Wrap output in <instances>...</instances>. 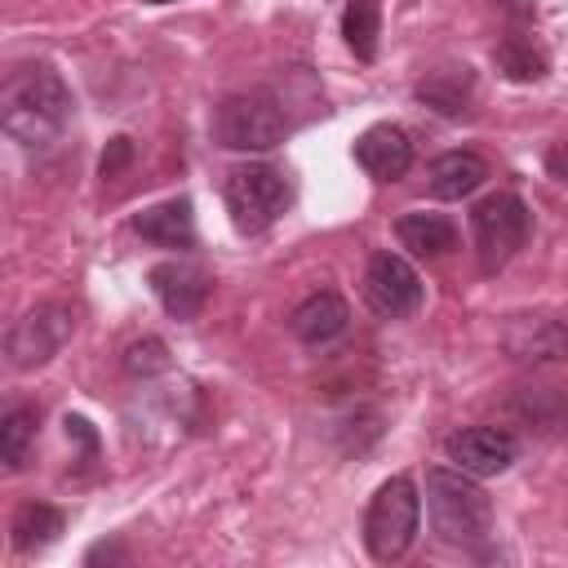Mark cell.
Instances as JSON below:
<instances>
[{"mask_svg":"<svg viewBox=\"0 0 568 568\" xmlns=\"http://www.w3.org/2000/svg\"><path fill=\"white\" fill-rule=\"evenodd\" d=\"M71 328H75L71 306L44 302V306L27 311V315L4 333V355H9L13 368H40V364H49V359L67 346Z\"/></svg>","mask_w":568,"mask_h":568,"instance_id":"obj_7","label":"cell"},{"mask_svg":"<svg viewBox=\"0 0 568 568\" xmlns=\"http://www.w3.org/2000/svg\"><path fill=\"white\" fill-rule=\"evenodd\" d=\"M426 510L430 528L453 546H479L493 532V497L457 466L426 470Z\"/></svg>","mask_w":568,"mask_h":568,"instance_id":"obj_2","label":"cell"},{"mask_svg":"<svg viewBox=\"0 0 568 568\" xmlns=\"http://www.w3.org/2000/svg\"><path fill=\"white\" fill-rule=\"evenodd\" d=\"M364 302L382 320H408L422 306V275L399 253H373L364 271Z\"/></svg>","mask_w":568,"mask_h":568,"instance_id":"obj_8","label":"cell"},{"mask_svg":"<svg viewBox=\"0 0 568 568\" xmlns=\"http://www.w3.org/2000/svg\"><path fill=\"white\" fill-rule=\"evenodd\" d=\"M501 346L524 364H546L568 351V328L546 315H515L501 333Z\"/></svg>","mask_w":568,"mask_h":568,"instance_id":"obj_12","label":"cell"},{"mask_svg":"<svg viewBox=\"0 0 568 568\" xmlns=\"http://www.w3.org/2000/svg\"><path fill=\"white\" fill-rule=\"evenodd\" d=\"M546 169L559 178V182H568V142H559V146H550V155H546Z\"/></svg>","mask_w":568,"mask_h":568,"instance_id":"obj_26","label":"cell"},{"mask_svg":"<svg viewBox=\"0 0 568 568\" xmlns=\"http://www.w3.org/2000/svg\"><path fill=\"white\" fill-rule=\"evenodd\" d=\"M129 155H133V142H129V138H111V146H106V155H102V178H115Z\"/></svg>","mask_w":568,"mask_h":568,"instance_id":"obj_23","label":"cell"},{"mask_svg":"<svg viewBox=\"0 0 568 568\" xmlns=\"http://www.w3.org/2000/svg\"><path fill=\"white\" fill-rule=\"evenodd\" d=\"M351 155H355V164H359L368 178H377V182H399V178L413 169V142H408V133H404L399 124H390V120L368 124V129L355 138Z\"/></svg>","mask_w":568,"mask_h":568,"instance_id":"obj_11","label":"cell"},{"mask_svg":"<svg viewBox=\"0 0 568 568\" xmlns=\"http://www.w3.org/2000/svg\"><path fill=\"white\" fill-rule=\"evenodd\" d=\"M470 93H475V71L466 62L426 71V80L417 84V102H426L439 115H462L470 106Z\"/></svg>","mask_w":568,"mask_h":568,"instance_id":"obj_16","label":"cell"},{"mask_svg":"<svg viewBox=\"0 0 568 568\" xmlns=\"http://www.w3.org/2000/svg\"><path fill=\"white\" fill-rule=\"evenodd\" d=\"M444 453L457 470L484 479V475H501L510 470V462L519 457V439L501 426H462L444 439Z\"/></svg>","mask_w":568,"mask_h":568,"instance_id":"obj_9","label":"cell"},{"mask_svg":"<svg viewBox=\"0 0 568 568\" xmlns=\"http://www.w3.org/2000/svg\"><path fill=\"white\" fill-rule=\"evenodd\" d=\"M493 62H497V71L506 75V80H515V84H532V80H541L546 75V53L528 40V36H506L497 49H493Z\"/></svg>","mask_w":568,"mask_h":568,"instance_id":"obj_21","label":"cell"},{"mask_svg":"<svg viewBox=\"0 0 568 568\" xmlns=\"http://www.w3.org/2000/svg\"><path fill=\"white\" fill-rule=\"evenodd\" d=\"M133 231L160 248H191L195 244V209L186 195H173V200H160L151 209H142L133 217Z\"/></svg>","mask_w":568,"mask_h":568,"instance_id":"obj_14","label":"cell"},{"mask_svg":"<svg viewBox=\"0 0 568 568\" xmlns=\"http://www.w3.org/2000/svg\"><path fill=\"white\" fill-rule=\"evenodd\" d=\"M488 182V160L475 151H448L430 164V195L435 200H466Z\"/></svg>","mask_w":568,"mask_h":568,"instance_id":"obj_15","label":"cell"},{"mask_svg":"<svg viewBox=\"0 0 568 568\" xmlns=\"http://www.w3.org/2000/svg\"><path fill=\"white\" fill-rule=\"evenodd\" d=\"M395 235L399 244L413 253V257H444L457 248V226L444 217V213H404L395 222Z\"/></svg>","mask_w":568,"mask_h":568,"instance_id":"obj_17","label":"cell"},{"mask_svg":"<svg viewBox=\"0 0 568 568\" xmlns=\"http://www.w3.org/2000/svg\"><path fill=\"white\" fill-rule=\"evenodd\" d=\"M71 89L62 84V75L49 62H31L18 67L4 89H0V124L13 142L22 146H44L53 142L67 120H71Z\"/></svg>","mask_w":568,"mask_h":568,"instance_id":"obj_1","label":"cell"},{"mask_svg":"<svg viewBox=\"0 0 568 568\" xmlns=\"http://www.w3.org/2000/svg\"><path fill=\"white\" fill-rule=\"evenodd\" d=\"M346 324H351V311H346V302H342L333 288L311 293V297H306V302H297V306H293V315H288L293 337H297V342H306V346H328L333 337H342V333H346Z\"/></svg>","mask_w":568,"mask_h":568,"instance_id":"obj_13","label":"cell"},{"mask_svg":"<svg viewBox=\"0 0 568 568\" xmlns=\"http://www.w3.org/2000/svg\"><path fill=\"white\" fill-rule=\"evenodd\" d=\"M146 280H151L155 302H160V306H164L173 320H195V315L204 311L209 293H213L209 271H204V266H195V262H182V257L155 262Z\"/></svg>","mask_w":568,"mask_h":568,"instance_id":"obj_10","label":"cell"},{"mask_svg":"<svg viewBox=\"0 0 568 568\" xmlns=\"http://www.w3.org/2000/svg\"><path fill=\"white\" fill-rule=\"evenodd\" d=\"M422 524V497L408 475H390L364 510V546L377 564H395L413 550Z\"/></svg>","mask_w":568,"mask_h":568,"instance_id":"obj_3","label":"cell"},{"mask_svg":"<svg viewBox=\"0 0 568 568\" xmlns=\"http://www.w3.org/2000/svg\"><path fill=\"white\" fill-rule=\"evenodd\" d=\"M377 36H382V9L377 0H346L342 9V40L359 62L377 58Z\"/></svg>","mask_w":568,"mask_h":568,"instance_id":"obj_19","label":"cell"},{"mask_svg":"<svg viewBox=\"0 0 568 568\" xmlns=\"http://www.w3.org/2000/svg\"><path fill=\"white\" fill-rule=\"evenodd\" d=\"M62 528H67V515H62L58 506H49V501H27V506H18V515H13V524H9L13 550H18V555H36V550L53 546Z\"/></svg>","mask_w":568,"mask_h":568,"instance_id":"obj_18","label":"cell"},{"mask_svg":"<svg viewBox=\"0 0 568 568\" xmlns=\"http://www.w3.org/2000/svg\"><path fill=\"white\" fill-rule=\"evenodd\" d=\"M124 368H129L133 377L164 373V368H169V346H164L160 337H142V342H133V346L124 351Z\"/></svg>","mask_w":568,"mask_h":568,"instance_id":"obj_22","label":"cell"},{"mask_svg":"<svg viewBox=\"0 0 568 568\" xmlns=\"http://www.w3.org/2000/svg\"><path fill=\"white\" fill-rule=\"evenodd\" d=\"M36 426H40V413L31 404H18L0 417V462H4V470L27 466L31 444H36Z\"/></svg>","mask_w":568,"mask_h":568,"instance_id":"obj_20","label":"cell"},{"mask_svg":"<svg viewBox=\"0 0 568 568\" xmlns=\"http://www.w3.org/2000/svg\"><path fill=\"white\" fill-rule=\"evenodd\" d=\"M102 559H106V564H111V559H124V546H120V541H98V546L84 555V564H102Z\"/></svg>","mask_w":568,"mask_h":568,"instance_id":"obj_25","label":"cell"},{"mask_svg":"<svg viewBox=\"0 0 568 568\" xmlns=\"http://www.w3.org/2000/svg\"><path fill=\"white\" fill-rule=\"evenodd\" d=\"M506 18H515V22H528L532 13H537V0H493Z\"/></svg>","mask_w":568,"mask_h":568,"instance_id":"obj_24","label":"cell"},{"mask_svg":"<svg viewBox=\"0 0 568 568\" xmlns=\"http://www.w3.org/2000/svg\"><path fill=\"white\" fill-rule=\"evenodd\" d=\"M288 133L284 111L266 93H231L213 111V142L226 151H271Z\"/></svg>","mask_w":568,"mask_h":568,"instance_id":"obj_5","label":"cell"},{"mask_svg":"<svg viewBox=\"0 0 568 568\" xmlns=\"http://www.w3.org/2000/svg\"><path fill=\"white\" fill-rule=\"evenodd\" d=\"M226 213L240 235H262L288 209V178L275 164H244L226 173Z\"/></svg>","mask_w":568,"mask_h":568,"instance_id":"obj_6","label":"cell"},{"mask_svg":"<svg viewBox=\"0 0 568 568\" xmlns=\"http://www.w3.org/2000/svg\"><path fill=\"white\" fill-rule=\"evenodd\" d=\"M470 231H475V253H479V271L497 275L524 244L532 231V213L515 191H493L470 209Z\"/></svg>","mask_w":568,"mask_h":568,"instance_id":"obj_4","label":"cell"},{"mask_svg":"<svg viewBox=\"0 0 568 568\" xmlns=\"http://www.w3.org/2000/svg\"><path fill=\"white\" fill-rule=\"evenodd\" d=\"M151 4H164V0H151Z\"/></svg>","mask_w":568,"mask_h":568,"instance_id":"obj_27","label":"cell"}]
</instances>
